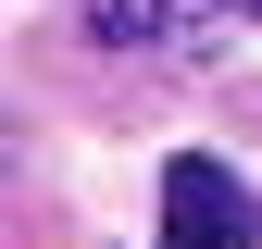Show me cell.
Instances as JSON below:
<instances>
[{"label": "cell", "instance_id": "obj_2", "mask_svg": "<svg viewBox=\"0 0 262 249\" xmlns=\"http://www.w3.org/2000/svg\"><path fill=\"white\" fill-rule=\"evenodd\" d=\"M212 13H225V0H88V25H100L113 50H162V62H175V50H212Z\"/></svg>", "mask_w": 262, "mask_h": 249}, {"label": "cell", "instance_id": "obj_3", "mask_svg": "<svg viewBox=\"0 0 262 249\" xmlns=\"http://www.w3.org/2000/svg\"><path fill=\"white\" fill-rule=\"evenodd\" d=\"M225 13H250V25H262V0H225Z\"/></svg>", "mask_w": 262, "mask_h": 249}, {"label": "cell", "instance_id": "obj_1", "mask_svg": "<svg viewBox=\"0 0 262 249\" xmlns=\"http://www.w3.org/2000/svg\"><path fill=\"white\" fill-rule=\"evenodd\" d=\"M162 249H262V212L250 187L212 162V150H187L175 175H162Z\"/></svg>", "mask_w": 262, "mask_h": 249}]
</instances>
